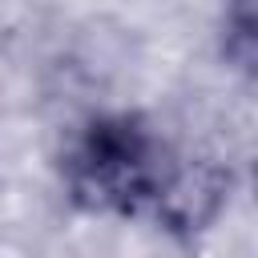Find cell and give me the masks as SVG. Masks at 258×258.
<instances>
[{"instance_id":"obj_1","label":"cell","mask_w":258,"mask_h":258,"mask_svg":"<svg viewBox=\"0 0 258 258\" xmlns=\"http://www.w3.org/2000/svg\"><path fill=\"white\" fill-rule=\"evenodd\" d=\"M177 145L141 109H97L60 149V189L93 218H149Z\"/></svg>"},{"instance_id":"obj_2","label":"cell","mask_w":258,"mask_h":258,"mask_svg":"<svg viewBox=\"0 0 258 258\" xmlns=\"http://www.w3.org/2000/svg\"><path fill=\"white\" fill-rule=\"evenodd\" d=\"M226 206H230V169L214 157L177 149L149 222H157L173 238H194L210 230Z\"/></svg>"}]
</instances>
